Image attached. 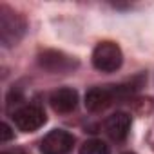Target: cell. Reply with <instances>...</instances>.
Wrapping results in <instances>:
<instances>
[{
    "instance_id": "obj_1",
    "label": "cell",
    "mask_w": 154,
    "mask_h": 154,
    "mask_svg": "<svg viewBox=\"0 0 154 154\" xmlns=\"http://www.w3.org/2000/svg\"><path fill=\"white\" fill-rule=\"evenodd\" d=\"M138 87L134 85H111V87H93L85 93V107L91 112H100L118 100L127 98Z\"/></svg>"
},
{
    "instance_id": "obj_2",
    "label": "cell",
    "mask_w": 154,
    "mask_h": 154,
    "mask_svg": "<svg viewBox=\"0 0 154 154\" xmlns=\"http://www.w3.org/2000/svg\"><path fill=\"white\" fill-rule=\"evenodd\" d=\"M26 18L20 13L6 4L0 6V42L4 47L17 45L26 35Z\"/></svg>"
},
{
    "instance_id": "obj_3",
    "label": "cell",
    "mask_w": 154,
    "mask_h": 154,
    "mask_svg": "<svg viewBox=\"0 0 154 154\" xmlns=\"http://www.w3.org/2000/svg\"><path fill=\"white\" fill-rule=\"evenodd\" d=\"M123 54L118 44L114 42H100L93 51V65L102 72H114L122 67Z\"/></svg>"
},
{
    "instance_id": "obj_4",
    "label": "cell",
    "mask_w": 154,
    "mask_h": 154,
    "mask_svg": "<svg viewBox=\"0 0 154 154\" xmlns=\"http://www.w3.org/2000/svg\"><path fill=\"white\" fill-rule=\"evenodd\" d=\"M11 118L22 132H35L47 122L44 109L38 105H22L13 112Z\"/></svg>"
},
{
    "instance_id": "obj_5",
    "label": "cell",
    "mask_w": 154,
    "mask_h": 154,
    "mask_svg": "<svg viewBox=\"0 0 154 154\" xmlns=\"http://www.w3.org/2000/svg\"><path fill=\"white\" fill-rule=\"evenodd\" d=\"M74 145V136L63 129H54L40 141L42 154H69Z\"/></svg>"
},
{
    "instance_id": "obj_6",
    "label": "cell",
    "mask_w": 154,
    "mask_h": 154,
    "mask_svg": "<svg viewBox=\"0 0 154 154\" xmlns=\"http://www.w3.org/2000/svg\"><path fill=\"white\" fill-rule=\"evenodd\" d=\"M38 62L44 69H47L51 72H67L72 67H76V62L60 51H44L38 56Z\"/></svg>"
},
{
    "instance_id": "obj_7",
    "label": "cell",
    "mask_w": 154,
    "mask_h": 154,
    "mask_svg": "<svg viewBox=\"0 0 154 154\" xmlns=\"http://www.w3.org/2000/svg\"><path fill=\"white\" fill-rule=\"evenodd\" d=\"M103 129H105V134L111 140L122 141V140L127 138V134L131 131V116L127 112H114L105 120Z\"/></svg>"
},
{
    "instance_id": "obj_8",
    "label": "cell",
    "mask_w": 154,
    "mask_h": 154,
    "mask_svg": "<svg viewBox=\"0 0 154 154\" xmlns=\"http://www.w3.org/2000/svg\"><path fill=\"white\" fill-rule=\"evenodd\" d=\"M49 103L51 107L60 112V114H67V112H72L78 105V93L71 87H62V89H56L51 98H49Z\"/></svg>"
},
{
    "instance_id": "obj_9",
    "label": "cell",
    "mask_w": 154,
    "mask_h": 154,
    "mask_svg": "<svg viewBox=\"0 0 154 154\" xmlns=\"http://www.w3.org/2000/svg\"><path fill=\"white\" fill-rule=\"evenodd\" d=\"M80 154H111V149L102 140H87L80 147Z\"/></svg>"
},
{
    "instance_id": "obj_10",
    "label": "cell",
    "mask_w": 154,
    "mask_h": 154,
    "mask_svg": "<svg viewBox=\"0 0 154 154\" xmlns=\"http://www.w3.org/2000/svg\"><path fill=\"white\" fill-rule=\"evenodd\" d=\"M0 129H2V131H0V132H2V138H0V140H2V143H6V141H9L15 134H13V131H11V127L4 122L2 123V127H0Z\"/></svg>"
},
{
    "instance_id": "obj_11",
    "label": "cell",
    "mask_w": 154,
    "mask_h": 154,
    "mask_svg": "<svg viewBox=\"0 0 154 154\" xmlns=\"http://www.w3.org/2000/svg\"><path fill=\"white\" fill-rule=\"evenodd\" d=\"M125 154H132V152H125Z\"/></svg>"
},
{
    "instance_id": "obj_12",
    "label": "cell",
    "mask_w": 154,
    "mask_h": 154,
    "mask_svg": "<svg viewBox=\"0 0 154 154\" xmlns=\"http://www.w3.org/2000/svg\"><path fill=\"white\" fill-rule=\"evenodd\" d=\"M4 154H9V152H4Z\"/></svg>"
}]
</instances>
